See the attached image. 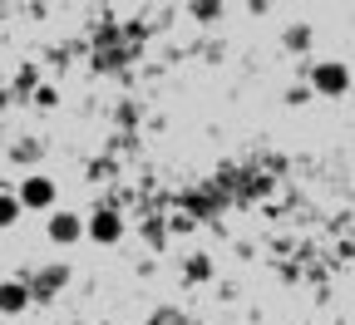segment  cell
<instances>
[{"mask_svg": "<svg viewBox=\"0 0 355 325\" xmlns=\"http://www.w3.org/2000/svg\"><path fill=\"white\" fill-rule=\"evenodd\" d=\"M20 212H25V207H20V197H15V193H0V227H15V222H20Z\"/></svg>", "mask_w": 355, "mask_h": 325, "instance_id": "5b68a950", "label": "cell"}, {"mask_svg": "<svg viewBox=\"0 0 355 325\" xmlns=\"http://www.w3.org/2000/svg\"><path fill=\"white\" fill-rule=\"evenodd\" d=\"M44 231H50V242H55V247H69V242L84 237V222H79L74 212H50V227H44Z\"/></svg>", "mask_w": 355, "mask_h": 325, "instance_id": "3957f363", "label": "cell"}, {"mask_svg": "<svg viewBox=\"0 0 355 325\" xmlns=\"http://www.w3.org/2000/svg\"><path fill=\"white\" fill-rule=\"evenodd\" d=\"M84 237H89V242H99V247H114V242L123 237V217H119L114 207H99L94 217L84 222Z\"/></svg>", "mask_w": 355, "mask_h": 325, "instance_id": "7a4b0ae2", "label": "cell"}, {"mask_svg": "<svg viewBox=\"0 0 355 325\" xmlns=\"http://www.w3.org/2000/svg\"><path fill=\"white\" fill-rule=\"evenodd\" d=\"M30 306V286L25 281H0V315H20Z\"/></svg>", "mask_w": 355, "mask_h": 325, "instance_id": "277c9868", "label": "cell"}, {"mask_svg": "<svg viewBox=\"0 0 355 325\" xmlns=\"http://www.w3.org/2000/svg\"><path fill=\"white\" fill-rule=\"evenodd\" d=\"M0 104H6V99H0Z\"/></svg>", "mask_w": 355, "mask_h": 325, "instance_id": "8992f818", "label": "cell"}, {"mask_svg": "<svg viewBox=\"0 0 355 325\" xmlns=\"http://www.w3.org/2000/svg\"><path fill=\"white\" fill-rule=\"evenodd\" d=\"M20 207H30V212H50L55 207V182L44 177V173H30L25 182H20Z\"/></svg>", "mask_w": 355, "mask_h": 325, "instance_id": "6da1fadb", "label": "cell"}]
</instances>
